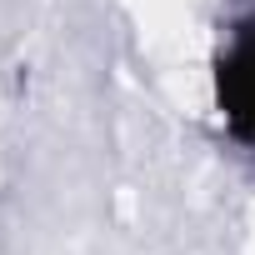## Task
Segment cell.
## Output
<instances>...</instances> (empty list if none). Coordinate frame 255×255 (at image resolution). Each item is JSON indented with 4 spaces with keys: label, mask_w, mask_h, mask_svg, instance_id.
<instances>
[{
    "label": "cell",
    "mask_w": 255,
    "mask_h": 255,
    "mask_svg": "<svg viewBox=\"0 0 255 255\" xmlns=\"http://www.w3.org/2000/svg\"><path fill=\"white\" fill-rule=\"evenodd\" d=\"M210 90H215V115L225 125L230 145L255 155V5L230 15L220 50H215Z\"/></svg>",
    "instance_id": "obj_1"
}]
</instances>
